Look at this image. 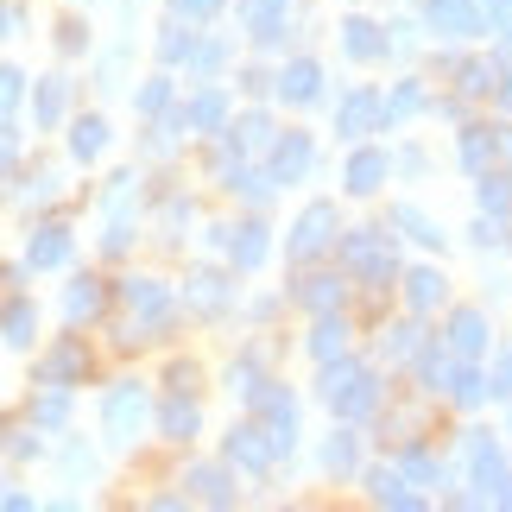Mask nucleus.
Instances as JSON below:
<instances>
[{"mask_svg":"<svg viewBox=\"0 0 512 512\" xmlns=\"http://www.w3.org/2000/svg\"><path fill=\"white\" fill-rule=\"evenodd\" d=\"M121 304H127V342H152L159 329H171V310H177L159 279H127Z\"/></svg>","mask_w":512,"mask_h":512,"instance_id":"f257e3e1","label":"nucleus"},{"mask_svg":"<svg viewBox=\"0 0 512 512\" xmlns=\"http://www.w3.org/2000/svg\"><path fill=\"white\" fill-rule=\"evenodd\" d=\"M323 399H329V411H342V418H361V411H373L380 386H373V373H367V367L342 361V367H329V373H323Z\"/></svg>","mask_w":512,"mask_h":512,"instance_id":"f03ea898","label":"nucleus"},{"mask_svg":"<svg viewBox=\"0 0 512 512\" xmlns=\"http://www.w3.org/2000/svg\"><path fill=\"white\" fill-rule=\"evenodd\" d=\"M102 424H108V437L114 443H133L140 437V424H146V386L140 380H121L102 399Z\"/></svg>","mask_w":512,"mask_h":512,"instance_id":"7ed1b4c3","label":"nucleus"},{"mask_svg":"<svg viewBox=\"0 0 512 512\" xmlns=\"http://www.w3.org/2000/svg\"><path fill=\"white\" fill-rule=\"evenodd\" d=\"M342 266H348V272H367L373 285H386V279H392V247H386V234H380V228H354L348 241H342Z\"/></svg>","mask_w":512,"mask_h":512,"instance_id":"20e7f679","label":"nucleus"},{"mask_svg":"<svg viewBox=\"0 0 512 512\" xmlns=\"http://www.w3.org/2000/svg\"><path fill=\"white\" fill-rule=\"evenodd\" d=\"M329 234H336V203H310L298 215V228H291V260H317V253L329 247Z\"/></svg>","mask_w":512,"mask_h":512,"instance_id":"39448f33","label":"nucleus"},{"mask_svg":"<svg viewBox=\"0 0 512 512\" xmlns=\"http://www.w3.org/2000/svg\"><path fill=\"white\" fill-rule=\"evenodd\" d=\"M83 373H89L83 342H57V348L45 354V367H38V380H45V386H70V380H83Z\"/></svg>","mask_w":512,"mask_h":512,"instance_id":"423d86ee","label":"nucleus"},{"mask_svg":"<svg viewBox=\"0 0 512 512\" xmlns=\"http://www.w3.org/2000/svg\"><path fill=\"white\" fill-rule=\"evenodd\" d=\"M373 121H386V108H380V95H373V89H354L348 102H342V114H336L342 140H361V133H367Z\"/></svg>","mask_w":512,"mask_h":512,"instance_id":"0eeeda50","label":"nucleus"},{"mask_svg":"<svg viewBox=\"0 0 512 512\" xmlns=\"http://www.w3.org/2000/svg\"><path fill=\"white\" fill-rule=\"evenodd\" d=\"M64 260H70V228L51 222V228H38L32 241H26V266L32 272H51V266H64Z\"/></svg>","mask_w":512,"mask_h":512,"instance_id":"6e6552de","label":"nucleus"},{"mask_svg":"<svg viewBox=\"0 0 512 512\" xmlns=\"http://www.w3.org/2000/svg\"><path fill=\"white\" fill-rule=\"evenodd\" d=\"M184 304L196 310V317H215V310L228 304V279H222V272H190V285H184Z\"/></svg>","mask_w":512,"mask_h":512,"instance_id":"1a4fd4ad","label":"nucleus"},{"mask_svg":"<svg viewBox=\"0 0 512 512\" xmlns=\"http://www.w3.org/2000/svg\"><path fill=\"white\" fill-rule=\"evenodd\" d=\"M279 95H285V102H291V108H304V102H317V95H323V70H317V64H310V57H298V64H291V70L279 76Z\"/></svg>","mask_w":512,"mask_h":512,"instance_id":"9d476101","label":"nucleus"},{"mask_svg":"<svg viewBox=\"0 0 512 512\" xmlns=\"http://www.w3.org/2000/svg\"><path fill=\"white\" fill-rule=\"evenodd\" d=\"M304 171H310V140L304 133H285V140L272 146V177H279V184H298Z\"/></svg>","mask_w":512,"mask_h":512,"instance_id":"9b49d317","label":"nucleus"},{"mask_svg":"<svg viewBox=\"0 0 512 512\" xmlns=\"http://www.w3.org/2000/svg\"><path fill=\"white\" fill-rule=\"evenodd\" d=\"M228 462H241V468H266V462H272V437H266L260 424H241V430L228 437Z\"/></svg>","mask_w":512,"mask_h":512,"instance_id":"f8f14e48","label":"nucleus"},{"mask_svg":"<svg viewBox=\"0 0 512 512\" xmlns=\"http://www.w3.org/2000/svg\"><path fill=\"white\" fill-rule=\"evenodd\" d=\"M430 26H443L449 38H475L481 32V13L468 0H430Z\"/></svg>","mask_w":512,"mask_h":512,"instance_id":"ddd939ff","label":"nucleus"},{"mask_svg":"<svg viewBox=\"0 0 512 512\" xmlns=\"http://www.w3.org/2000/svg\"><path fill=\"white\" fill-rule=\"evenodd\" d=\"M222 241H228V260H234V266H260V260H266V228H260V222L222 228Z\"/></svg>","mask_w":512,"mask_h":512,"instance_id":"4468645a","label":"nucleus"},{"mask_svg":"<svg viewBox=\"0 0 512 512\" xmlns=\"http://www.w3.org/2000/svg\"><path fill=\"white\" fill-rule=\"evenodd\" d=\"M159 424H165V437H171V443H190V437H196V424H203V411L190 405V392H171V405L159 411Z\"/></svg>","mask_w":512,"mask_h":512,"instance_id":"2eb2a0df","label":"nucleus"},{"mask_svg":"<svg viewBox=\"0 0 512 512\" xmlns=\"http://www.w3.org/2000/svg\"><path fill=\"white\" fill-rule=\"evenodd\" d=\"M102 298H108L102 279H89V272H83V279H70V291H64V317L70 323H89L95 310H102Z\"/></svg>","mask_w":512,"mask_h":512,"instance_id":"dca6fc26","label":"nucleus"},{"mask_svg":"<svg viewBox=\"0 0 512 512\" xmlns=\"http://www.w3.org/2000/svg\"><path fill=\"white\" fill-rule=\"evenodd\" d=\"M380 184H386V152H354V159H348V190L373 196Z\"/></svg>","mask_w":512,"mask_h":512,"instance_id":"f3484780","label":"nucleus"},{"mask_svg":"<svg viewBox=\"0 0 512 512\" xmlns=\"http://www.w3.org/2000/svg\"><path fill=\"white\" fill-rule=\"evenodd\" d=\"M102 146H108V121L102 114H83V121L70 127V152L89 165V159H102Z\"/></svg>","mask_w":512,"mask_h":512,"instance_id":"a211bd4d","label":"nucleus"},{"mask_svg":"<svg viewBox=\"0 0 512 512\" xmlns=\"http://www.w3.org/2000/svg\"><path fill=\"white\" fill-rule=\"evenodd\" d=\"M32 329H38V310H32L26 298H13L7 310H0V336H7V348H26Z\"/></svg>","mask_w":512,"mask_h":512,"instance_id":"6ab92c4d","label":"nucleus"},{"mask_svg":"<svg viewBox=\"0 0 512 512\" xmlns=\"http://www.w3.org/2000/svg\"><path fill=\"white\" fill-rule=\"evenodd\" d=\"M449 342H456V354H481V348H487V317H481V310H456Z\"/></svg>","mask_w":512,"mask_h":512,"instance_id":"aec40b11","label":"nucleus"},{"mask_svg":"<svg viewBox=\"0 0 512 512\" xmlns=\"http://www.w3.org/2000/svg\"><path fill=\"white\" fill-rule=\"evenodd\" d=\"M468 462H475V481L487 487V494H494V487L506 481V462H500V449L487 443V437H475V443H468Z\"/></svg>","mask_w":512,"mask_h":512,"instance_id":"412c9836","label":"nucleus"},{"mask_svg":"<svg viewBox=\"0 0 512 512\" xmlns=\"http://www.w3.org/2000/svg\"><path fill=\"white\" fill-rule=\"evenodd\" d=\"M64 108H70V83L64 76H45V83H38V127H57Z\"/></svg>","mask_w":512,"mask_h":512,"instance_id":"4be33fe9","label":"nucleus"},{"mask_svg":"<svg viewBox=\"0 0 512 512\" xmlns=\"http://www.w3.org/2000/svg\"><path fill=\"white\" fill-rule=\"evenodd\" d=\"M190 487H196V500H234V481L222 475V468H190Z\"/></svg>","mask_w":512,"mask_h":512,"instance_id":"5701e85b","label":"nucleus"},{"mask_svg":"<svg viewBox=\"0 0 512 512\" xmlns=\"http://www.w3.org/2000/svg\"><path fill=\"white\" fill-rule=\"evenodd\" d=\"M348 57H386L380 26H367V19H348Z\"/></svg>","mask_w":512,"mask_h":512,"instance_id":"b1692460","label":"nucleus"},{"mask_svg":"<svg viewBox=\"0 0 512 512\" xmlns=\"http://www.w3.org/2000/svg\"><path fill=\"white\" fill-rule=\"evenodd\" d=\"M367 487H373V500H386V506H418V494H411L399 475H386V468H380V475H367Z\"/></svg>","mask_w":512,"mask_h":512,"instance_id":"393cba45","label":"nucleus"},{"mask_svg":"<svg viewBox=\"0 0 512 512\" xmlns=\"http://www.w3.org/2000/svg\"><path fill=\"white\" fill-rule=\"evenodd\" d=\"M64 418H70V392H64V386H51L45 399L32 405V424H45V430H51V424H64Z\"/></svg>","mask_w":512,"mask_h":512,"instance_id":"a878e982","label":"nucleus"},{"mask_svg":"<svg viewBox=\"0 0 512 512\" xmlns=\"http://www.w3.org/2000/svg\"><path fill=\"white\" fill-rule=\"evenodd\" d=\"M411 304L418 310H430V304H443V272H411Z\"/></svg>","mask_w":512,"mask_h":512,"instance_id":"bb28decb","label":"nucleus"},{"mask_svg":"<svg viewBox=\"0 0 512 512\" xmlns=\"http://www.w3.org/2000/svg\"><path fill=\"white\" fill-rule=\"evenodd\" d=\"M177 121H190V127H215V121H222V89L196 95V102H190V114H177Z\"/></svg>","mask_w":512,"mask_h":512,"instance_id":"cd10ccee","label":"nucleus"},{"mask_svg":"<svg viewBox=\"0 0 512 512\" xmlns=\"http://www.w3.org/2000/svg\"><path fill=\"white\" fill-rule=\"evenodd\" d=\"M342 342H348V323L336 317V323H317V342H310V348H317V361H329V354H342Z\"/></svg>","mask_w":512,"mask_h":512,"instance_id":"c85d7f7f","label":"nucleus"},{"mask_svg":"<svg viewBox=\"0 0 512 512\" xmlns=\"http://www.w3.org/2000/svg\"><path fill=\"white\" fill-rule=\"evenodd\" d=\"M304 304H310V310H336V304H342V279H329V272H323V279H310Z\"/></svg>","mask_w":512,"mask_h":512,"instance_id":"c756f323","label":"nucleus"},{"mask_svg":"<svg viewBox=\"0 0 512 512\" xmlns=\"http://www.w3.org/2000/svg\"><path fill=\"white\" fill-rule=\"evenodd\" d=\"M386 108V121H392V114H418L424 108V89L418 83H399V89H392V102H380Z\"/></svg>","mask_w":512,"mask_h":512,"instance_id":"7c9ffc66","label":"nucleus"},{"mask_svg":"<svg viewBox=\"0 0 512 512\" xmlns=\"http://www.w3.org/2000/svg\"><path fill=\"white\" fill-rule=\"evenodd\" d=\"M392 222H399V228H411V241H424V247H437V241H443V234L430 228L418 209H392Z\"/></svg>","mask_w":512,"mask_h":512,"instance_id":"2f4dec72","label":"nucleus"},{"mask_svg":"<svg viewBox=\"0 0 512 512\" xmlns=\"http://www.w3.org/2000/svg\"><path fill=\"white\" fill-rule=\"evenodd\" d=\"M481 209H512V184H506V177H481Z\"/></svg>","mask_w":512,"mask_h":512,"instance_id":"473e14b6","label":"nucleus"},{"mask_svg":"<svg viewBox=\"0 0 512 512\" xmlns=\"http://www.w3.org/2000/svg\"><path fill=\"white\" fill-rule=\"evenodd\" d=\"M19 95H26V76H19V70H0V121L19 108Z\"/></svg>","mask_w":512,"mask_h":512,"instance_id":"72a5a7b5","label":"nucleus"},{"mask_svg":"<svg viewBox=\"0 0 512 512\" xmlns=\"http://www.w3.org/2000/svg\"><path fill=\"white\" fill-rule=\"evenodd\" d=\"M323 462L336 468V475H348V468H354V437H348V430H342V437H329V449H323Z\"/></svg>","mask_w":512,"mask_h":512,"instance_id":"f704fd0d","label":"nucleus"},{"mask_svg":"<svg viewBox=\"0 0 512 512\" xmlns=\"http://www.w3.org/2000/svg\"><path fill=\"white\" fill-rule=\"evenodd\" d=\"M487 152H494V146H487V127H468V140H462L468 171H481V165H487Z\"/></svg>","mask_w":512,"mask_h":512,"instance_id":"c9c22d12","label":"nucleus"},{"mask_svg":"<svg viewBox=\"0 0 512 512\" xmlns=\"http://www.w3.org/2000/svg\"><path fill=\"white\" fill-rule=\"evenodd\" d=\"M165 102H171V83H165V76H152V83L140 89V108H146V114H159Z\"/></svg>","mask_w":512,"mask_h":512,"instance_id":"e433bc0d","label":"nucleus"},{"mask_svg":"<svg viewBox=\"0 0 512 512\" xmlns=\"http://www.w3.org/2000/svg\"><path fill=\"white\" fill-rule=\"evenodd\" d=\"M215 7H222V0H171L177 19H215Z\"/></svg>","mask_w":512,"mask_h":512,"instance_id":"4c0bfd02","label":"nucleus"},{"mask_svg":"<svg viewBox=\"0 0 512 512\" xmlns=\"http://www.w3.org/2000/svg\"><path fill=\"white\" fill-rule=\"evenodd\" d=\"M456 399L462 405H481L487 399V380H481V373H462V380H456Z\"/></svg>","mask_w":512,"mask_h":512,"instance_id":"58836bf2","label":"nucleus"},{"mask_svg":"<svg viewBox=\"0 0 512 512\" xmlns=\"http://www.w3.org/2000/svg\"><path fill=\"white\" fill-rule=\"evenodd\" d=\"M487 392H500V399L512 392V354H500V367H494V380H487Z\"/></svg>","mask_w":512,"mask_h":512,"instance_id":"ea45409f","label":"nucleus"},{"mask_svg":"<svg viewBox=\"0 0 512 512\" xmlns=\"http://www.w3.org/2000/svg\"><path fill=\"white\" fill-rule=\"evenodd\" d=\"M13 159H19V146H13V133H7V127H0V177H7V171H13Z\"/></svg>","mask_w":512,"mask_h":512,"instance_id":"a19ab883","label":"nucleus"},{"mask_svg":"<svg viewBox=\"0 0 512 512\" xmlns=\"http://www.w3.org/2000/svg\"><path fill=\"white\" fill-rule=\"evenodd\" d=\"M13 26H19V13H13V7H7V0H0V38H7V32H13Z\"/></svg>","mask_w":512,"mask_h":512,"instance_id":"79ce46f5","label":"nucleus"},{"mask_svg":"<svg viewBox=\"0 0 512 512\" xmlns=\"http://www.w3.org/2000/svg\"><path fill=\"white\" fill-rule=\"evenodd\" d=\"M506 102H512V89H506Z\"/></svg>","mask_w":512,"mask_h":512,"instance_id":"37998d69","label":"nucleus"}]
</instances>
